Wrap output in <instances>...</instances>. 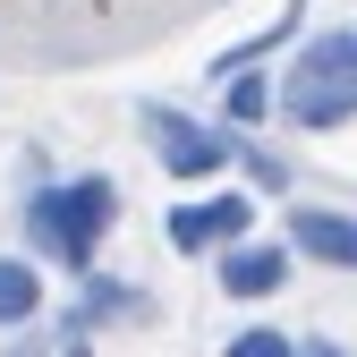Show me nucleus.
Returning <instances> with one entry per match:
<instances>
[{"instance_id": "nucleus-4", "label": "nucleus", "mask_w": 357, "mask_h": 357, "mask_svg": "<svg viewBox=\"0 0 357 357\" xmlns=\"http://www.w3.org/2000/svg\"><path fill=\"white\" fill-rule=\"evenodd\" d=\"M255 230V196H204V204H170L162 213V238L178 255H204V247H238Z\"/></svg>"}, {"instance_id": "nucleus-6", "label": "nucleus", "mask_w": 357, "mask_h": 357, "mask_svg": "<svg viewBox=\"0 0 357 357\" xmlns=\"http://www.w3.org/2000/svg\"><path fill=\"white\" fill-rule=\"evenodd\" d=\"M213 273H221V289H230V298H273L281 281H289V247H221V264H213Z\"/></svg>"}, {"instance_id": "nucleus-11", "label": "nucleus", "mask_w": 357, "mask_h": 357, "mask_svg": "<svg viewBox=\"0 0 357 357\" xmlns=\"http://www.w3.org/2000/svg\"><path fill=\"white\" fill-rule=\"evenodd\" d=\"M324 43H332V52H340V60L357 68V34H324Z\"/></svg>"}, {"instance_id": "nucleus-1", "label": "nucleus", "mask_w": 357, "mask_h": 357, "mask_svg": "<svg viewBox=\"0 0 357 357\" xmlns=\"http://www.w3.org/2000/svg\"><path fill=\"white\" fill-rule=\"evenodd\" d=\"M111 221H119V188H111L102 170H85V178H52V188L26 196V230L52 247L68 273H85V264H94V247L111 238Z\"/></svg>"}, {"instance_id": "nucleus-5", "label": "nucleus", "mask_w": 357, "mask_h": 357, "mask_svg": "<svg viewBox=\"0 0 357 357\" xmlns=\"http://www.w3.org/2000/svg\"><path fill=\"white\" fill-rule=\"evenodd\" d=\"M289 247H306L315 264H332V273H357V213H340V204H298L289 213Z\"/></svg>"}, {"instance_id": "nucleus-10", "label": "nucleus", "mask_w": 357, "mask_h": 357, "mask_svg": "<svg viewBox=\"0 0 357 357\" xmlns=\"http://www.w3.org/2000/svg\"><path fill=\"white\" fill-rule=\"evenodd\" d=\"M298 357H349L340 340H298Z\"/></svg>"}, {"instance_id": "nucleus-7", "label": "nucleus", "mask_w": 357, "mask_h": 357, "mask_svg": "<svg viewBox=\"0 0 357 357\" xmlns=\"http://www.w3.org/2000/svg\"><path fill=\"white\" fill-rule=\"evenodd\" d=\"M34 315H43V273L17 264V255H0V332H26Z\"/></svg>"}, {"instance_id": "nucleus-2", "label": "nucleus", "mask_w": 357, "mask_h": 357, "mask_svg": "<svg viewBox=\"0 0 357 357\" xmlns=\"http://www.w3.org/2000/svg\"><path fill=\"white\" fill-rule=\"evenodd\" d=\"M281 119H289V128H306V137H332V128H349V119H357V68L332 52V43H315V52L289 68Z\"/></svg>"}, {"instance_id": "nucleus-9", "label": "nucleus", "mask_w": 357, "mask_h": 357, "mask_svg": "<svg viewBox=\"0 0 357 357\" xmlns=\"http://www.w3.org/2000/svg\"><path fill=\"white\" fill-rule=\"evenodd\" d=\"M221 357H298V340H281V332H264V324H247L230 349H221Z\"/></svg>"}, {"instance_id": "nucleus-3", "label": "nucleus", "mask_w": 357, "mask_h": 357, "mask_svg": "<svg viewBox=\"0 0 357 357\" xmlns=\"http://www.w3.org/2000/svg\"><path fill=\"white\" fill-rule=\"evenodd\" d=\"M137 119H145V145H153V162H162L170 178H213L221 162L238 153V137H221V128H196L188 111H162V102H145Z\"/></svg>"}, {"instance_id": "nucleus-8", "label": "nucleus", "mask_w": 357, "mask_h": 357, "mask_svg": "<svg viewBox=\"0 0 357 357\" xmlns=\"http://www.w3.org/2000/svg\"><path fill=\"white\" fill-rule=\"evenodd\" d=\"M221 111H230V137H247V128L273 119V85H264V68H238L230 85H221Z\"/></svg>"}]
</instances>
